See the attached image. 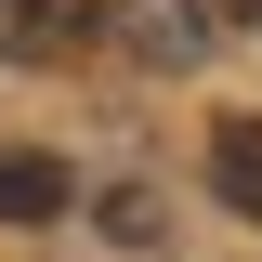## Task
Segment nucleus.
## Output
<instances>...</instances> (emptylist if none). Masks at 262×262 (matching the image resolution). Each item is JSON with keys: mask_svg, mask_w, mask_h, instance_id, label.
<instances>
[{"mask_svg": "<svg viewBox=\"0 0 262 262\" xmlns=\"http://www.w3.org/2000/svg\"><path fill=\"white\" fill-rule=\"evenodd\" d=\"M79 39H105L118 66H196L210 39H223V13H210V0H92Z\"/></svg>", "mask_w": 262, "mask_h": 262, "instance_id": "f257e3e1", "label": "nucleus"}, {"mask_svg": "<svg viewBox=\"0 0 262 262\" xmlns=\"http://www.w3.org/2000/svg\"><path fill=\"white\" fill-rule=\"evenodd\" d=\"M66 39H79V13H66V0H0V66H53Z\"/></svg>", "mask_w": 262, "mask_h": 262, "instance_id": "20e7f679", "label": "nucleus"}, {"mask_svg": "<svg viewBox=\"0 0 262 262\" xmlns=\"http://www.w3.org/2000/svg\"><path fill=\"white\" fill-rule=\"evenodd\" d=\"M210 13H223V27H262V0H210Z\"/></svg>", "mask_w": 262, "mask_h": 262, "instance_id": "39448f33", "label": "nucleus"}, {"mask_svg": "<svg viewBox=\"0 0 262 262\" xmlns=\"http://www.w3.org/2000/svg\"><path fill=\"white\" fill-rule=\"evenodd\" d=\"M66 210H79V184L53 144H0V223H66Z\"/></svg>", "mask_w": 262, "mask_h": 262, "instance_id": "f03ea898", "label": "nucleus"}, {"mask_svg": "<svg viewBox=\"0 0 262 262\" xmlns=\"http://www.w3.org/2000/svg\"><path fill=\"white\" fill-rule=\"evenodd\" d=\"M210 196H223L236 223H262V118H223V131H210Z\"/></svg>", "mask_w": 262, "mask_h": 262, "instance_id": "7ed1b4c3", "label": "nucleus"}]
</instances>
